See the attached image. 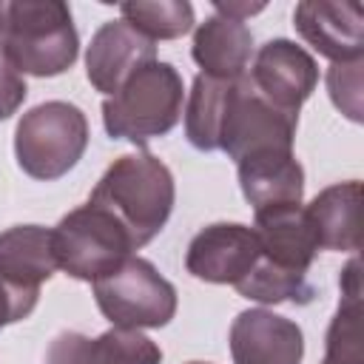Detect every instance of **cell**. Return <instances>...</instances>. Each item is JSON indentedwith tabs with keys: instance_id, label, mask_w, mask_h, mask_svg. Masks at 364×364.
Returning <instances> with one entry per match:
<instances>
[{
	"instance_id": "1",
	"label": "cell",
	"mask_w": 364,
	"mask_h": 364,
	"mask_svg": "<svg viewBox=\"0 0 364 364\" xmlns=\"http://www.w3.org/2000/svg\"><path fill=\"white\" fill-rule=\"evenodd\" d=\"M182 114L185 136L196 151H225L233 162L267 148L293 151L299 128V117L267 102L247 74L239 80L196 74Z\"/></svg>"
},
{
	"instance_id": "2",
	"label": "cell",
	"mask_w": 364,
	"mask_h": 364,
	"mask_svg": "<svg viewBox=\"0 0 364 364\" xmlns=\"http://www.w3.org/2000/svg\"><path fill=\"white\" fill-rule=\"evenodd\" d=\"M176 199L173 173L151 151L122 154L94 185L88 202L114 213L134 236L136 247H145L171 219Z\"/></svg>"
},
{
	"instance_id": "3",
	"label": "cell",
	"mask_w": 364,
	"mask_h": 364,
	"mask_svg": "<svg viewBox=\"0 0 364 364\" xmlns=\"http://www.w3.org/2000/svg\"><path fill=\"white\" fill-rule=\"evenodd\" d=\"M0 43L20 74L31 77H57L80 54V34L63 0H0Z\"/></svg>"
},
{
	"instance_id": "4",
	"label": "cell",
	"mask_w": 364,
	"mask_h": 364,
	"mask_svg": "<svg viewBox=\"0 0 364 364\" xmlns=\"http://www.w3.org/2000/svg\"><path fill=\"white\" fill-rule=\"evenodd\" d=\"M182 74L171 63L154 60L102 100V125L111 139L145 145L176 128L182 119Z\"/></svg>"
},
{
	"instance_id": "5",
	"label": "cell",
	"mask_w": 364,
	"mask_h": 364,
	"mask_svg": "<svg viewBox=\"0 0 364 364\" xmlns=\"http://www.w3.org/2000/svg\"><path fill=\"white\" fill-rule=\"evenodd\" d=\"M88 148L85 114L63 100H48L26 111L14 128V156L23 173L40 182L65 176Z\"/></svg>"
},
{
	"instance_id": "6",
	"label": "cell",
	"mask_w": 364,
	"mask_h": 364,
	"mask_svg": "<svg viewBox=\"0 0 364 364\" xmlns=\"http://www.w3.org/2000/svg\"><path fill=\"white\" fill-rule=\"evenodd\" d=\"M51 239L57 270L88 284L111 273L128 256H134V250H139L125 225L94 202L68 210L57 222V228H51Z\"/></svg>"
},
{
	"instance_id": "7",
	"label": "cell",
	"mask_w": 364,
	"mask_h": 364,
	"mask_svg": "<svg viewBox=\"0 0 364 364\" xmlns=\"http://www.w3.org/2000/svg\"><path fill=\"white\" fill-rule=\"evenodd\" d=\"M100 313L122 330L165 327L176 316V287L142 256H128L119 267L91 282Z\"/></svg>"
},
{
	"instance_id": "8",
	"label": "cell",
	"mask_w": 364,
	"mask_h": 364,
	"mask_svg": "<svg viewBox=\"0 0 364 364\" xmlns=\"http://www.w3.org/2000/svg\"><path fill=\"white\" fill-rule=\"evenodd\" d=\"M247 80L267 102H273L284 114L299 117V108L318 85V65L307 48L293 40L276 37L253 51Z\"/></svg>"
},
{
	"instance_id": "9",
	"label": "cell",
	"mask_w": 364,
	"mask_h": 364,
	"mask_svg": "<svg viewBox=\"0 0 364 364\" xmlns=\"http://www.w3.org/2000/svg\"><path fill=\"white\" fill-rule=\"evenodd\" d=\"M259 262V239L242 222H216L202 228L185 253V267L208 284L236 287Z\"/></svg>"
},
{
	"instance_id": "10",
	"label": "cell",
	"mask_w": 364,
	"mask_h": 364,
	"mask_svg": "<svg viewBox=\"0 0 364 364\" xmlns=\"http://www.w3.org/2000/svg\"><path fill=\"white\" fill-rule=\"evenodd\" d=\"M233 364H301L304 333L267 307L242 310L228 333Z\"/></svg>"
},
{
	"instance_id": "11",
	"label": "cell",
	"mask_w": 364,
	"mask_h": 364,
	"mask_svg": "<svg viewBox=\"0 0 364 364\" xmlns=\"http://www.w3.org/2000/svg\"><path fill=\"white\" fill-rule=\"evenodd\" d=\"M154 60H156V43L119 17L102 23L94 31L85 51V77L100 94L111 97L134 71H139Z\"/></svg>"
},
{
	"instance_id": "12",
	"label": "cell",
	"mask_w": 364,
	"mask_h": 364,
	"mask_svg": "<svg viewBox=\"0 0 364 364\" xmlns=\"http://www.w3.org/2000/svg\"><path fill=\"white\" fill-rule=\"evenodd\" d=\"M293 26L307 46L333 63H353L364 57L361 3L304 0L293 11Z\"/></svg>"
},
{
	"instance_id": "13",
	"label": "cell",
	"mask_w": 364,
	"mask_h": 364,
	"mask_svg": "<svg viewBox=\"0 0 364 364\" xmlns=\"http://www.w3.org/2000/svg\"><path fill=\"white\" fill-rule=\"evenodd\" d=\"M162 350L142 330L111 327L100 336L65 330L51 338L46 364H159Z\"/></svg>"
},
{
	"instance_id": "14",
	"label": "cell",
	"mask_w": 364,
	"mask_h": 364,
	"mask_svg": "<svg viewBox=\"0 0 364 364\" xmlns=\"http://www.w3.org/2000/svg\"><path fill=\"white\" fill-rule=\"evenodd\" d=\"M253 233L259 239L262 262H267L279 270L307 276V270L318 253V245H316L313 228L307 222L304 205H279V208L256 210Z\"/></svg>"
},
{
	"instance_id": "15",
	"label": "cell",
	"mask_w": 364,
	"mask_h": 364,
	"mask_svg": "<svg viewBox=\"0 0 364 364\" xmlns=\"http://www.w3.org/2000/svg\"><path fill=\"white\" fill-rule=\"evenodd\" d=\"M239 188L256 210L279 205H301L304 196V168L293 151H256L236 162Z\"/></svg>"
},
{
	"instance_id": "16",
	"label": "cell",
	"mask_w": 364,
	"mask_h": 364,
	"mask_svg": "<svg viewBox=\"0 0 364 364\" xmlns=\"http://www.w3.org/2000/svg\"><path fill=\"white\" fill-rule=\"evenodd\" d=\"M191 57L202 68L199 74L205 77L239 80L247 74L253 60V34L242 20L210 14L193 31Z\"/></svg>"
},
{
	"instance_id": "17",
	"label": "cell",
	"mask_w": 364,
	"mask_h": 364,
	"mask_svg": "<svg viewBox=\"0 0 364 364\" xmlns=\"http://www.w3.org/2000/svg\"><path fill=\"white\" fill-rule=\"evenodd\" d=\"M358 205H361V182L347 179L316 193L310 205H304L307 222L313 228L318 250L355 253L358 239Z\"/></svg>"
},
{
	"instance_id": "18",
	"label": "cell",
	"mask_w": 364,
	"mask_h": 364,
	"mask_svg": "<svg viewBox=\"0 0 364 364\" xmlns=\"http://www.w3.org/2000/svg\"><path fill=\"white\" fill-rule=\"evenodd\" d=\"M0 273L20 287L40 290L57 273L54 239L43 225H14L0 233Z\"/></svg>"
},
{
	"instance_id": "19",
	"label": "cell",
	"mask_w": 364,
	"mask_h": 364,
	"mask_svg": "<svg viewBox=\"0 0 364 364\" xmlns=\"http://www.w3.org/2000/svg\"><path fill=\"white\" fill-rule=\"evenodd\" d=\"M236 293L242 299L259 301V304H310L316 296V287L304 273L279 270L267 262H256V267L236 284Z\"/></svg>"
},
{
	"instance_id": "20",
	"label": "cell",
	"mask_w": 364,
	"mask_h": 364,
	"mask_svg": "<svg viewBox=\"0 0 364 364\" xmlns=\"http://www.w3.org/2000/svg\"><path fill=\"white\" fill-rule=\"evenodd\" d=\"M119 14L154 43L176 40L193 28V6L188 0H131L119 6Z\"/></svg>"
},
{
	"instance_id": "21",
	"label": "cell",
	"mask_w": 364,
	"mask_h": 364,
	"mask_svg": "<svg viewBox=\"0 0 364 364\" xmlns=\"http://www.w3.org/2000/svg\"><path fill=\"white\" fill-rule=\"evenodd\" d=\"M327 91L344 117L361 122V60L333 63L327 71Z\"/></svg>"
},
{
	"instance_id": "22",
	"label": "cell",
	"mask_w": 364,
	"mask_h": 364,
	"mask_svg": "<svg viewBox=\"0 0 364 364\" xmlns=\"http://www.w3.org/2000/svg\"><path fill=\"white\" fill-rule=\"evenodd\" d=\"M37 301H40V290L20 287L0 273V330L14 324V321L28 318L34 313Z\"/></svg>"
},
{
	"instance_id": "23",
	"label": "cell",
	"mask_w": 364,
	"mask_h": 364,
	"mask_svg": "<svg viewBox=\"0 0 364 364\" xmlns=\"http://www.w3.org/2000/svg\"><path fill=\"white\" fill-rule=\"evenodd\" d=\"M26 94H28L26 80L0 43V119L14 117L20 111V105L26 102Z\"/></svg>"
},
{
	"instance_id": "24",
	"label": "cell",
	"mask_w": 364,
	"mask_h": 364,
	"mask_svg": "<svg viewBox=\"0 0 364 364\" xmlns=\"http://www.w3.org/2000/svg\"><path fill=\"white\" fill-rule=\"evenodd\" d=\"M264 3H213V11L222 14V17H230V20H247L250 14L262 11Z\"/></svg>"
}]
</instances>
